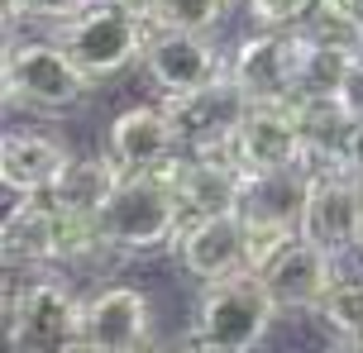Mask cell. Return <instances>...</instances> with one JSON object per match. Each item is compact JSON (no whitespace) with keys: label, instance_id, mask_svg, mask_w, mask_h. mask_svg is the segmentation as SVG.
<instances>
[{"label":"cell","instance_id":"6da1fadb","mask_svg":"<svg viewBox=\"0 0 363 353\" xmlns=\"http://www.w3.org/2000/svg\"><path fill=\"white\" fill-rule=\"evenodd\" d=\"M5 105H29L43 115L77 110L91 91V76L72 62V53L48 38H10L5 43Z\"/></svg>","mask_w":363,"mask_h":353},{"label":"cell","instance_id":"7a4b0ae2","mask_svg":"<svg viewBox=\"0 0 363 353\" xmlns=\"http://www.w3.org/2000/svg\"><path fill=\"white\" fill-rule=\"evenodd\" d=\"M48 34L72 53V62L91 81L125 72L134 57H144L153 24H144L139 15L120 10L115 0H86L77 15H67L62 24H53Z\"/></svg>","mask_w":363,"mask_h":353},{"label":"cell","instance_id":"3957f363","mask_svg":"<svg viewBox=\"0 0 363 353\" xmlns=\"http://www.w3.org/2000/svg\"><path fill=\"white\" fill-rule=\"evenodd\" d=\"M82 339V301L57 277L5 282V353H67Z\"/></svg>","mask_w":363,"mask_h":353},{"label":"cell","instance_id":"277c9868","mask_svg":"<svg viewBox=\"0 0 363 353\" xmlns=\"http://www.w3.org/2000/svg\"><path fill=\"white\" fill-rule=\"evenodd\" d=\"M311 34L306 29H258L230 53V76L249 105H296L306 91Z\"/></svg>","mask_w":363,"mask_h":353},{"label":"cell","instance_id":"5b68a950","mask_svg":"<svg viewBox=\"0 0 363 353\" xmlns=\"http://www.w3.org/2000/svg\"><path fill=\"white\" fill-rule=\"evenodd\" d=\"M96 220H101V234H106L110 253L134 258V253H153V248L177 239L182 205L148 172H125V182L115 186V196L106 201V210Z\"/></svg>","mask_w":363,"mask_h":353},{"label":"cell","instance_id":"8992f818","mask_svg":"<svg viewBox=\"0 0 363 353\" xmlns=\"http://www.w3.org/2000/svg\"><path fill=\"white\" fill-rule=\"evenodd\" d=\"M277 311L282 306L272 301L263 272L239 267V272H230L220 282H206V296H201V311H196V320H201L196 335L230 353H254L268 339Z\"/></svg>","mask_w":363,"mask_h":353},{"label":"cell","instance_id":"52a82bcc","mask_svg":"<svg viewBox=\"0 0 363 353\" xmlns=\"http://www.w3.org/2000/svg\"><path fill=\"white\" fill-rule=\"evenodd\" d=\"M306 129L296 120V105H249L235 129V158L244 177L258 172H291L306 163Z\"/></svg>","mask_w":363,"mask_h":353},{"label":"cell","instance_id":"ba28073f","mask_svg":"<svg viewBox=\"0 0 363 353\" xmlns=\"http://www.w3.org/2000/svg\"><path fill=\"white\" fill-rule=\"evenodd\" d=\"M148 76L163 86V96L201 91L230 72V57L220 53L211 34H186V29H153L144 48Z\"/></svg>","mask_w":363,"mask_h":353},{"label":"cell","instance_id":"9c48e42d","mask_svg":"<svg viewBox=\"0 0 363 353\" xmlns=\"http://www.w3.org/2000/svg\"><path fill=\"white\" fill-rule=\"evenodd\" d=\"M359 210H363L359 177H311L306 205H301V239H311L335 258H354Z\"/></svg>","mask_w":363,"mask_h":353},{"label":"cell","instance_id":"30bf717a","mask_svg":"<svg viewBox=\"0 0 363 353\" xmlns=\"http://www.w3.org/2000/svg\"><path fill=\"white\" fill-rule=\"evenodd\" d=\"M148 325H153V306L139 287L115 282V287H101L91 301H82V339L106 353L148 349Z\"/></svg>","mask_w":363,"mask_h":353},{"label":"cell","instance_id":"8fae6325","mask_svg":"<svg viewBox=\"0 0 363 353\" xmlns=\"http://www.w3.org/2000/svg\"><path fill=\"white\" fill-rule=\"evenodd\" d=\"M340 262L345 258L315 248L311 239H291L287 248L263 267V282H268L272 301H277L282 311H315V306L325 301V291L335 287V277H340Z\"/></svg>","mask_w":363,"mask_h":353},{"label":"cell","instance_id":"7c38bea8","mask_svg":"<svg viewBox=\"0 0 363 353\" xmlns=\"http://www.w3.org/2000/svg\"><path fill=\"white\" fill-rule=\"evenodd\" d=\"M177 248L182 267L201 282H220L244 267V215L239 210H220V215H201L186 220L177 229Z\"/></svg>","mask_w":363,"mask_h":353},{"label":"cell","instance_id":"4fadbf2b","mask_svg":"<svg viewBox=\"0 0 363 353\" xmlns=\"http://www.w3.org/2000/svg\"><path fill=\"white\" fill-rule=\"evenodd\" d=\"M72 153L62 139L38 129H10L0 139V182L10 196H43L67 172Z\"/></svg>","mask_w":363,"mask_h":353},{"label":"cell","instance_id":"5bb4252c","mask_svg":"<svg viewBox=\"0 0 363 353\" xmlns=\"http://www.w3.org/2000/svg\"><path fill=\"white\" fill-rule=\"evenodd\" d=\"M172 153L186 149H182V134L167 105H129L125 115L110 120V158L125 172H148Z\"/></svg>","mask_w":363,"mask_h":353},{"label":"cell","instance_id":"9a60e30c","mask_svg":"<svg viewBox=\"0 0 363 353\" xmlns=\"http://www.w3.org/2000/svg\"><path fill=\"white\" fill-rule=\"evenodd\" d=\"M120 182H125V168L110 153H101V158H72L67 172L53 182V191H43V201L57 205V210H77V215H101Z\"/></svg>","mask_w":363,"mask_h":353},{"label":"cell","instance_id":"2e32d148","mask_svg":"<svg viewBox=\"0 0 363 353\" xmlns=\"http://www.w3.org/2000/svg\"><path fill=\"white\" fill-rule=\"evenodd\" d=\"M239 191H244V172L239 168L186 158V172H182V182H177L182 224L201 220V215H220V210H239Z\"/></svg>","mask_w":363,"mask_h":353},{"label":"cell","instance_id":"e0dca14e","mask_svg":"<svg viewBox=\"0 0 363 353\" xmlns=\"http://www.w3.org/2000/svg\"><path fill=\"white\" fill-rule=\"evenodd\" d=\"M315 320H325L345 344H363V258L340 262V277L325 291V301L315 306Z\"/></svg>","mask_w":363,"mask_h":353},{"label":"cell","instance_id":"ac0fdd59","mask_svg":"<svg viewBox=\"0 0 363 353\" xmlns=\"http://www.w3.org/2000/svg\"><path fill=\"white\" fill-rule=\"evenodd\" d=\"M225 15H230V5H225V0H163V5H158V15H153V29L211 34Z\"/></svg>","mask_w":363,"mask_h":353},{"label":"cell","instance_id":"d6986e66","mask_svg":"<svg viewBox=\"0 0 363 353\" xmlns=\"http://www.w3.org/2000/svg\"><path fill=\"white\" fill-rule=\"evenodd\" d=\"M315 0H244V15L254 29H301Z\"/></svg>","mask_w":363,"mask_h":353},{"label":"cell","instance_id":"ffe728a7","mask_svg":"<svg viewBox=\"0 0 363 353\" xmlns=\"http://www.w3.org/2000/svg\"><path fill=\"white\" fill-rule=\"evenodd\" d=\"M340 105L349 110V120L354 125H363V57H354L349 62V72H345V81H340Z\"/></svg>","mask_w":363,"mask_h":353},{"label":"cell","instance_id":"44dd1931","mask_svg":"<svg viewBox=\"0 0 363 353\" xmlns=\"http://www.w3.org/2000/svg\"><path fill=\"white\" fill-rule=\"evenodd\" d=\"M115 5L129 10V15H139L144 24H153V15H158V5H163V0H115Z\"/></svg>","mask_w":363,"mask_h":353},{"label":"cell","instance_id":"7402d4cb","mask_svg":"<svg viewBox=\"0 0 363 353\" xmlns=\"http://www.w3.org/2000/svg\"><path fill=\"white\" fill-rule=\"evenodd\" d=\"M167 353H230V349H220V344H211V339H186V344H177V349H167Z\"/></svg>","mask_w":363,"mask_h":353},{"label":"cell","instance_id":"603a6c76","mask_svg":"<svg viewBox=\"0 0 363 353\" xmlns=\"http://www.w3.org/2000/svg\"><path fill=\"white\" fill-rule=\"evenodd\" d=\"M24 19V0H5V34H15Z\"/></svg>","mask_w":363,"mask_h":353},{"label":"cell","instance_id":"cb8c5ba5","mask_svg":"<svg viewBox=\"0 0 363 353\" xmlns=\"http://www.w3.org/2000/svg\"><path fill=\"white\" fill-rule=\"evenodd\" d=\"M354 258H363V210H359V239H354Z\"/></svg>","mask_w":363,"mask_h":353},{"label":"cell","instance_id":"d4e9b609","mask_svg":"<svg viewBox=\"0 0 363 353\" xmlns=\"http://www.w3.org/2000/svg\"><path fill=\"white\" fill-rule=\"evenodd\" d=\"M349 10H354V19L363 24V0H349Z\"/></svg>","mask_w":363,"mask_h":353},{"label":"cell","instance_id":"484cf974","mask_svg":"<svg viewBox=\"0 0 363 353\" xmlns=\"http://www.w3.org/2000/svg\"><path fill=\"white\" fill-rule=\"evenodd\" d=\"M340 353H363V344H345V349H340Z\"/></svg>","mask_w":363,"mask_h":353},{"label":"cell","instance_id":"4316f807","mask_svg":"<svg viewBox=\"0 0 363 353\" xmlns=\"http://www.w3.org/2000/svg\"><path fill=\"white\" fill-rule=\"evenodd\" d=\"M225 5H230V10H244V0H225Z\"/></svg>","mask_w":363,"mask_h":353}]
</instances>
